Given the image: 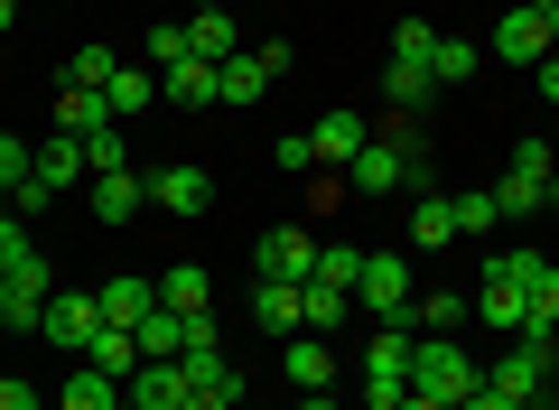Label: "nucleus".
Instances as JSON below:
<instances>
[{
	"label": "nucleus",
	"instance_id": "1",
	"mask_svg": "<svg viewBox=\"0 0 559 410\" xmlns=\"http://www.w3.org/2000/svg\"><path fill=\"white\" fill-rule=\"evenodd\" d=\"M476 280H485V290H476V317H485L495 336H522V327H532V280H540V253H495Z\"/></svg>",
	"mask_w": 559,
	"mask_h": 410
},
{
	"label": "nucleus",
	"instance_id": "2",
	"mask_svg": "<svg viewBox=\"0 0 559 410\" xmlns=\"http://www.w3.org/2000/svg\"><path fill=\"white\" fill-rule=\"evenodd\" d=\"M411 391H419V401L466 410V401L485 391V364H476L466 345H448V336H419V345H411Z\"/></svg>",
	"mask_w": 559,
	"mask_h": 410
},
{
	"label": "nucleus",
	"instance_id": "3",
	"mask_svg": "<svg viewBox=\"0 0 559 410\" xmlns=\"http://www.w3.org/2000/svg\"><path fill=\"white\" fill-rule=\"evenodd\" d=\"M550 187H559V150H550V140H513V159H503V187H495L503 224L550 215Z\"/></svg>",
	"mask_w": 559,
	"mask_h": 410
},
{
	"label": "nucleus",
	"instance_id": "4",
	"mask_svg": "<svg viewBox=\"0 0 559 410\" xmlns=\"http://www.w3.org/2000/svg\"><path fill=\"white\" fill-rule=\"evenodd\" d=\"M485 383L513 391L522 410H540V401H550V336H513V354H495V364H485Z\"/></svg>",
	"mask_w": 559,
	"mask_h": 410
},
{
	"label": "nucleus",
	"instance_id": "5",
	"mask_svg": "<svg viewBox=\"0 0 559 410\" xmlns=\"http://www.w3.org/2000/svg\"><path fill=\"white\" fill-rule=\"evenodd\" d=\"M280 75H289V47H280V38L271 47H234V57L215 66V103H261Z\"/></svg>",
	"mask_w": 559,
	"mask_h": 410
},
{
	"label": "nucleus",
	"instance_id": "6",
	"mask_svg": "<svg viewBox=\"0 0 559 410\" xmlns=\"http://www.w3.org/2000/svg\"><path fill=\"white\" fill-rule=\"evenodd\" d=\"M355 298L373 317H401L419 298V280H411V253H364V280H355Z\"/></svg>",
	"mask_w": 559,
	"mask_h": 410
},
{
	"label": "nucleus",
	"instance_id": "7",
	"mask_svg": "<svg viewBox=\"0 0 559 410\" xmlns=\"http://www.w3.org/2000/svg\"><path fill=\"white\" fill-rule=\"evenodd\" d=\"M38 336H47L57 354H84V345L103 336V308H94V290H57V298H47V317H38Z\"/></svg>",
	"mask_w": 559,
	"mask_h": 410
},
{
	"label": "nucleus",
	"instance_id": "8",
	"mask_svg": "<svg viewBox=\"0 0 559 410\" xmlns=\"http://www.w3.org/2000/svg\"><path fill=\"white\" fill-rule=\"evenodd\" d=\"M252 261H261V280H308L318 271V234H308V224H271V234L252 243Z\"/></svg>",
	"mask_w": 559,
	"mask_h": 410
},
{
	"label": "nucleus",
	"instance_id": "9",
	"mask_svg": "<svg viewBox=\"0 0 559 410\" xmlns=\"http://www.w3.org/2000/svg\"><path fill=\"white\" fill-rule=\"evenodd\" d=\"M345 177H355V196H401V187H419V168H411V159L392 150V140H364V150H355V168H345Z\"/></svg>",
	"mask_w": 559,
	"mask_h": 410
},
{
	"label": "nucleus",
	"instance_id": "10",
	"mask_svg": "<svg viewBox=\"0 0 559 410\" xmlns=\"http://www.w3.org/2000/svg\"><path fill=\"white\" fill-rule=\"evenodd\" d=\"M150 206H168V215H205V206H215V177H205L197 159H168V168L150 177Z\"/></svg>",
	"mask_w": 559,
	"mask_h": 410
},
{
	"label": "nucleus",
	"instance_id": "11",
	"mask_svg": "<svg viewBox=\"0 0 559 410\" xmlns=\"http://www.w3.org/2000/svg\"><path fill=\"white\" fill-rule=\"evenodd\" d=\"M280 373H289V383L299 391H336V345H326V336H280Z\"/></svg>",
	"mask_w": 559,
	"mask_h": 410
},
{
	"label": "nucleus",
	"instance_id": "12",
	"mask_svg": "<svg viewBox=\"0 0 559 410\" xmlns=\"http://www.w3.org/2000/svg\"><path fill=\"white\" fill-rule=\"evenodd\" d=\"M485 57H503V66H540V57H550V20H540V10H522V0H513Z\"/></svg>",
	"mask_w": 559,
	"mask_h": 410
},
{
	"label": "nucleus",
	"instance_id": "13",
	"mask_svg": "<svg viewBox=\"0 0 559 410\" xmlns=\"http://www.w3.org/2000/svg\"><path fill=\"white\" fill-rule=\"evenodd\" d=\"M364 140H373V121H364V113H326V121H308V150H318V168H355Z\"/></svg>",
	"mask_w": 559,
	"mask_h": 410
},
{
	"label": "nucleus",
	"instance_id": "14",
	"mask_svg": "<svg viewBox=\"0 0 559 410\" xmlns=\"http://www.w3.org/2000/svg\"><path fill=\"white\" fill-rule=\"evenodd\" d=\"M252 317H261V336H299L308 327V280H261Z\"/></svg>",
	"mask_w": 559,
	"mask_h": 410
},
{
	"label": "nucleus",
	"instance_id": "15",
	"mask_svg": "<svg viewBox=\"0 0 559 410\" xmlns=\"http://www.w3.org/2000/svg\"><path fill=\"white\" fill-rule=\"evenodd\" d=\"M411 345H419V336L401 327V317H382L373 345H364V383H411Z\"/></svg>",
	"mask_w": 559,
	"mask_h": 410
},
{
	"label": "nucleus",
	"instance_id": "16",
	"mask_svg": "<svg viewBox=\"0 0 559 410\" xmlns=\"http://www.w3.org/2000/svg\"><path fill=\"white\" fill-rule=\"evenodd\" d=\"M121 391H131V410H187V364H140Z\"/></svg>",
	"mask_w": 559,
	"mask_h": 410
},
{
	"label": "nucleus",
	"instance_id": "17",
	"mask_svg": "<svg viewBox=\"0 0 559 410\" xmlns=\"http://www.w3.org/2000/svg\"><path fill=\"white\" fill-rule=\"evenodd\" d=\"M94 308H103V327H140V317L159 308V280H103Z\"/></svg>",
	"mask_w": 559,
	"mask_h": 410
},
{
	"label": "nucleus",
	"instance_id": "18",
	"mask_svg": "<svg viewBox=\"0 0 559 410\" xmlns=\"http://www.w3.org/2000/svg\"><path fill=\"white\" fill-rule=\"evenodd\" d=\"M131 345H140V364H178V354H187V317L178 308H150L131 327Z\"/></svg>",
	"mask_w": 559,
	"mask_h": 410
},
{
	"label": "nucleus",
	"instance_id": "19",
	"mask_svg": "<svg viewBox=\"0 0 559 410\" xmlns=\"http://www.w3.org/2000/svg\"><path fill=\"white\" fill-rule=\"evenodd\" d=\"M57 131H66V140H94V131H112V103H103L94 84H66V94H57Z\"/></svg>",
	"mask_w": 559,
	"mask_h": 410
},
{
	"label": "nucleus",
	"instance_id": "20",
	"mask_svg": "<svg viewBox=\"0 0 559 410\" xmlns=\"http://www.w3.org/2000/svg\"><path fill=\"white\" fill-rule=\"evenodd\" d=\"M57 410H121V383H112L103 364H75V373L57 383Z\"/></svg>",
	"mask_w": 559,
	"mask_h": 410
},
{
	"label": "nucleus",
	"instance_id": "21",
	"mask_svg": "<svg viewBox=\"0 0 559 410\" xmlns=\"http://www.w3.org/2000/svg\"><path fill=\"white\" fill-rule=\"evenodd\" d=\"M140 206H150V177H140V168H121V177H94V215H103V224H131Z\"/></svg>",
	"mask_w": 559,
	"mask_h": 410
},
{
	"label": "nucleus",
	"instance_id": "22",
	"mask_svg": "<svg viewBox=\"0 0 559 410\" xmlns=\"http://www.w3.org/2000/svg\"><path fill=\"white\" fill-rule=\"evenodd\" d=\"M103 103H112V121H140L150 103H159V75H150V66H112V84H103Z\"/></svg>",
	"mask_w": 559,
	"mask_h": 410
},
{
	"label": "nucleus",
	"instance_id": "23",
	"mask_svg": "<svg viewBox=\"0 0 559 410\" xmlns=\"http://www.w3.org/2000/svg\"><path fill=\"white\" fill-rule=\"evenodd\" d=\"M159 94L178 103V113H205V103H215V66H205V57H178V66L159 75Z\"/></svg>",
	"mask_w": 559,
	"mask_h": 410
},
{
	"label": "nucleus",
	"instance_id": "24",
	"mask_svg": "<svg viewBox=\"0 0 559 410\" xmlns=\"http://www.w3.org/2000/svg\"><path fill=\"white\" fill-rule=\"evenodd\" d=\"M159 308H178V317H215V290H205V271H197V261L159 271Z\"/></svg>",
	"mask_w": 559,
	"mask_h": 410
},
{
	"label": "nucleus",
	"instance_id": "25",
	"mask_svg": "<svg viewBox=\"0 0 559 410\" xmlns=\"http://www.w3.org/2000/svg\"><path fill=\"white\" fill-rule=\"evenodd\" d=\"M439 243H457V206L448 196H411V253H439Z\"/></svg>",
	"mask_w": 559,
	"mask_h": 410
},
{
	"label": "nucleus",
	"instance_id": "26",
	"mask_svg": "<svg viewBox=\"0 0 559 410\" xmlns=\"http://www.w3.org/2000/svg\"><path fill=\"white\" fill-rule=\"evenodd\" d=\"M234 20H224V10H187V57H205V66H224L234 57Z\"/></svg>",
	"mask_w": 559,
	"mask_h": 410
},
{
	"label": "nucleus",
	"instance_id": "27",
	"mask_svg": "<svg viewBox=\"0 0 559 410\" xmlns=\"http://www.w3.org/2000/svg\"><path fill=\"white\" fill-rule=\"evenodd\" d=\"M382 94H392V113H419V103L439 94V75H429L419 57H392V66H382Z\"/></svg>",
	"mask_w": 559,
	"mask_h": 410
},
{
	"label": "nucleus",
	"instance_id": "28",
	"mask_svg": "<svg viewBox=\"0 0 559 410\" xmlns=\"http://www.w3.org/2000/svg\"><path fill=\"white\" fill-rule=\"evenodd\" d=\"M457 317H466V298H457V290H419L411 308H401V327H411V336H448Z\"/></svg>",
	"mask_w": 559,
	"mask_h": 410
},
{
	"label": "nucleus",
	"instance_id": "29",
	"mask_svg": "<svg viewBox=\"0 0 559 410\" xmlns=\"http://www.w3.org/2000/svg\"><path fill=\"white\" fill-rule=\"evenodd\" d=\"M345 317H355V290H336V280H308V336H336Z\"/></svg>",
	"mask_w": 559,
	"mask_h": 410
},
{
	"label": "nucleus",
	"instance_id": "30",
	"mask_svg": "<svg viewBox=\"0 0 559 410\" xmlns=\"http://www.w3.org/2000/svg\"><path fill=\"white\" fill-rule=\"evenodd\" d=\"M84 364H103L112 383H131V373H140V345H131V327H103L94 345H84Z\"/></svg>",
	"mask_w": 559,
	"mask_h": 410
},
{
	"label": "nucleus",
	"instance_id": "31",
	"mask_svg": "<svg viewBox=\"0 0 559 410\" xmlns=\"http://www.w3.org/2000/svg\"><path fill=\"white\" fill-rule=\"evenodd\" d=\"M38 177H47V187H57V196L75 187V177H94V168H84V140H66V131H57V140H47V150H38Z\"/></svg>",
	"mask_w": 559,
	"mask_h": 410
},
{
	"label": "nucleus",
	"instance_id": "32",
	"mask_svg": "<svg viewBox=\"0 0 559 410\" xmlns=\"http://www.w3.org/2000/svg\"><path fill=\"white\" fill-rule=\"evenodd\" d=\"M476 66H485V47H476V38H439V47H429V75H439V84H466Z\"/></svg>",
	"mask_w": 559,
	"mask_h": 410
},
{
	"label": "nucleus",
	"instance_id": "33",
	"mask_svg": "<svg viewBox=\"0 0 559 410\" xmlns=\"http://www.w3.org/2000/svg\"><path fill=\"white\" fill-rule=\"evenodd\" d=\"M448 206H457V234H495V224H503V206H495V187H466V196H448Z\"/></svg>",
	"mask_w": 559,
	"mask_h": 410
},
{
	"label": "nucleus",
	"instance_id": "34",
	"mask_svg": "<svg viewBox=\"0 0 559 410\" xmlns=\"http://www.w3.org/2000/svg\"><path fill=\"white\" fill-rule=\"evenodd\" d=\"M522 336H559V261H540V280H532V327Z\"/></svg>",
	"mask_w": 559,
	"mask_h": 410
},
{
	"label": "nucleus",
	"instance_id": "35",
	"mask_svg": "<svg viewBox=\"0 0 559 410\" xmlns=\"http://www.w3.org/2000/svg\"><path fill=\"white\" fill-rule=\"evenodd\" d=\"M84 168H94V177H121V168H131V140H121V121L84 140Z\"/></svg>",
	"mask_w": 559,
	"mask_h": 410
},
{
	"label": "nucleus",
	"instance_id": "36",
	"mask_svg": "<svg viewBox=\"0 0 559 410\" xmlns=\"http://www.w3.org/2000/svg\"><path fill=\"white\" fill-rule=\"evenodd\" d=\"M140 57H150V75H168V66L187 57V20H168V28H150V38H140Z\"/></svg>",
	"mask_w": 559,
	"mask_h": 410
},
{
	"label": "nucleus",
	"instance_id": "37",
	"mask_svg": "<svg viewBox=\"0 0 559 410\" xmlns=\"http://www.w3.org/2000/svg\"><path fill=\"white\" fill-rule=\"evenodd\" d=\"M112 47H75V57H66V84H94V94H103V84H112Z\"/></svg>",
	"mask_w": 559,
	"mask_h": 410
},
{
	"label": "nucleus",
	"instance_id": "38",
	"mask_svg": "<svg viewBox=\"0 0 559 410\" xmlns=\"http://www.w3.org/2000/svg\"><path fill=\"white\" fill-rule=\"evenodd\" d=\"M308 280H336V290H355L364 280V253H345V243H318V271Z\"/></svg>",
	"mask_w": 559,
	"mask_h": 410
},
{
	"label": "nucleus",
	"instance_id": "39",
	"mask_svg": "<svg viewBox=\"0 0 559 410\" xmlns=\"http://www.w3.org/2000/svg\"><path fill=\"white\" fill-rule=\"evenodd\" d=\"M28 253H38V234H28V215H0V280L20 271Z\"/></svg>",
	"mask_w": 559,
	"mask_h": 410
},
{
	"label": "nucleus",
	"instance_id": "40",
	"mask_svg": "<svg viewBox=\"0 0 559 410\" xmlns=\"http://www.w3.org/2000/svg\"><path fill=\"white\" fill-rule=\"evenodd\" d=\"M271 159H280V177H318V150H308V131H280V140H271Z\"/></svg>",
	"mask_w": 559,
	"mask_h": 410
},
{
	"label": "nucleus",
	"instance_id": "41",
	"mask_svg": "<svg viewBox=\"0 0 559 410\" xmlns=\"http://www.w3.org/2000/svg\"><path fill=\"white\" fill-rule=\"evenodd\" d=\"M28 168H38V150H28V140H10V131H0V196L20 187V177H28Z\"/></svg>",
	"mask_w": 559,
	"mask_h": 410
},
{
	"label": "nucleus",
	"instance_id": "42",
	"mask_svg": "<svg viewBox=\"0 0 559 410\" xmlns=\"http://www.w3.org/2000/svg\"><path fill=\"white\" fill-rule=\"evenodd\" d=\"M429 47H439V28H429V20H401V28H392V57H419V66H429Z\"/></svg>",
	"mask_w": 559,
	"mask_h": 410
},
{
	"label": "nucleus",
	"instance_id": "43",
	"mask_svg": "<svg viewBox=\"0 0 559 410\" xmlns=\"http://www.w3.org/2000/svg\"><path fill=\"white\" fill-rule=\"evenodd\" d=\"M38 206H57V187H47V177H38V168H28V177H20V187H10V215H38Z\"/></svg>",
	"mask_w": 559,
	"mask_h": 410
},
{
	"label": "nucleus",
	"instance_id": "44",
	"mask_svg": "<svg viewBox=\"0 0 559 410\" xmlns=\"http://www.w3.org/2000/svg\"><path fill=\"white\" fill-rule=\"evenodd\" d=\"M0 410H47L38 383H20V373H0Z\"/></svg>",
	"mask_w": 559,
	"mask_h": 410
},
{
	"label": "nucleus",
	"instance_id": "45",
	"mask_svg": "<svg viewBox=\"0 0 559 410\" xmlns=\"http://www.w3.org/2000/svg\"><path fill=\"white\" fill-rule=\"evenodd\" d=\"M411 401V383H364V410H401Z\"/></svg>",
	"mask_w": 559,
	"mask_h": 410
},
{
	"label": "nucleus",
	"instance_id": "46",
	"mask_svg": "<svg viewBox=\"0 0 559 410\" xmlns=\"http://www.w3.org/2000/svg\"><path fill=\"white\" fill-rule=\"evenodd\" d=\"M532 75H540V94L559 103V47H550V57H540V66H532Z\"/></svg>",
	"mask_w": 559,
	"mask_h": 410
},
{
	"label": "nucleus",
	"instance_id": "47",
	"mask_svg": "<svg viewBox=\"0 0 559 410\" xmlns=\"http://www.w3.org/2000/svg\"><path fill=\"white\" fill-rule=\"evenodd\" d=\"M466 410H522V401H513V391H495V383H485V391H476Z\"/></svg>",
	"mask_w": 559,
	"mask_h": 410
},
{
	"label": "nucleus",
	"instance_id": "48",
	"mask_svg": "<svg viewBox=\"0 0 559 410\" xmlns=\"http://www.w3.org/2000/svg\"><path fill=\"white\" fill-rule=\"evenodd\" d=\"M289 410H336V391H299V401H289Z\"/></svg>",
	"mask_w": 559,
	"mask_h": 410
},
{
	"label": "nucleus",
	"instance_id": "49",
	"mask_svg": "<svg viewBox=\"0 0 559 410\" xmlns=\"http://www.w3.org/2000/svg\"><path fill=\"white\" fill-rule=\"evenodd\" d=\"M401 410H448V401H419V391H411V401H401Z\"/></svg>",
	"mask_w": 559,
	"mask_h": 410
},
{
	"label": "nucleus",
	"instance_id": "50",
	"mask_svg": "<svg viewBox=\"0 0 559 410\" xmlns=\"http://www.w3.org/2000/svg\"><path fill=\"white\" fill-rule=\"evenodd\" d=\"M10 20H20V0H0V28H10Z\"/></svg>",
	"mask_w": 559,
	"mask_h": 410
},
{
	"label": "nucleus",
	"instance_id": "51",
	"mask_svg": "<svg viewBox=\"0 0 559 410\" xmlns=\"http://www.w3.org/2000/svg\"><path fill=\"white\" fill-rule=\"evenodd\" d=\"M522 10H540V20H550V10H559V0H522Z\"/></svg>",
	"mask_w": 559,
	"mask_h": 410
},
{
	"label": "nucleus",
	"instance_id": "52",
	"mask_svg": "<svg viewBox=\"0 0 559 410\" xmlns=\"http://www.w3.org/2000/svg\"><path fill=\"white\" fill-rule=\"evenodd\" d=\"M0 317H10V280H0Z\"/></svg>",
	"mask_w": 559,
	"mask_h": 410
},
{
	"label": "nucleus",
	"instance_id": "53",
	"mask_svg": "<svg viewBox=\"0 0 559 410\" xmlns=\"http://www.w3.org/2000/svg\"><path fill=\"white\" fill-rule=\"evenodd\" d=\"M187 10H224V0H187Z\"/></svg>",
	"mask_w": 559,
	"mask_h": 410
},
{
	"label": "nucleus",
	"instance_id": "54",
	"mask_svg": "<svg viewBox=\"0 0 559 410\" xmlns=\"http://www.w3.org/2000/svg\"><path fill=\"white\" fill-rule=\"evenodd\" d=\"M550 215H559V187H550Z\"/></svg>",
	"mask_w": 559,
	"mask_h": 410
},
{
	"label": "nucleus",
	"instance_id": "55",
	"mask_svg": "<svg viewBox=\"0 0 559 410\" xmlns=\"http://www.w3.org/2000/svg\"><path fill=\"white\" fill-rule=\"evenodd\" d=\"M0 215H10V196H0Z\"/></svg>",
	"mask_w": 559,
	"mask_h": 410
},
{
	"label": "nucleus",
	"instance_id": "56",
	"mask_svg": "<svg viewBox=\"0 0 559 410\" xmlns=\"http://www.w3.org/2000/svg\"><path fill=\"white\" fill-rule=\"evenodd\" d=\"M550 150H559V131H550Z\"/></svg>",
	"mask_w": 559,
	"mask_h": 410
}]
</instances>
